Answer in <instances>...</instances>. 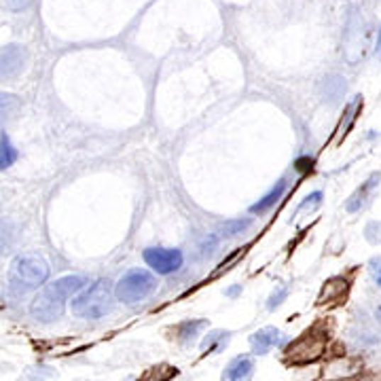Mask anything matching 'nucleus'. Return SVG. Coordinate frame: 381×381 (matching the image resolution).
Masks as SVG:
<instances>
[{
    "instance_id": "2eb2a0df",
    "label": "nucleus",
    "mask_w": 381,
    "mask_h": 381,
    "mask_svg": "<svg viewBox=\"0 0 381 381\" xmlns=\"http://www.w3.org/2000/svg\"><path fill=\"white\" fill-rule=\"evenodd\" d=\"M19 153L13 146V142L9 140L6 133H0V170H9L15 161H17Z\"/></svg>"
},
{
    "instance_id": "9b49d317",
    "label": "nucleus",
    "mask_w": 381,
    "mask_h": 381,
    "mask_svg": "<svg viewBox=\"0 0 381 381\" xmlns=\"http://www.w3.org/2000/svg\"><path fill=\"white\" fill-rule=\"evenodd\" d=\"M284 191H286V180L280 178V180H277V182H275V184H273V187H271V189H269L256 204L250 206V214H258V216H260V214H267V212H269L271 208H275V204L282 199Z\"/></svg>"
},
{
    "instance_id": "dca6fc26",
    "label": "nucleus",
    "mask_w": 381,
    "mask_h": 381,
    "mask_svg": "<svg viewBox=\"0 0 381 381\" xmlns=\"http://www.w3.org/2000/svg\"><path fill=\"white\" fill-rule=\"evenodd\" d=\"M324 81H326V83H324V87H326V96H328L331 100H337V98L343 96V92H346V83H343L339 77L324 79Z\"/></svg>"
},
{
    "instance_id": "a211bd4d",
    "label": "nucleus",
    "mask_w": 381,
    "mask_h": 381,
    "mask_svg": "<svg viewBox=\"0 0 381 381\" xmlns=\"http://www.w3.org/2000/svg\"><path fill=\"white\" fill-rule=\"evenodd\" d=\"M288 297V288L286 286H280L277 290H273V294L269 297V301H267V309L269 311H273L275 307H280L282 303H284V299Z\"/></svg>"
},
{
    "instance_id": "f257e3e1",
    "label": "nucleus",
    "mask_w": 381,
    "mask_h": 381,
    "mask_svg": "<svg viewBox=\"0 0 381 381\" xmlns=\"http://www.w3.org/2000/svg\"><path fill=\"white\" fill-rule=\"evenodd\" d=\"M89 277L87 275H64L47 286H43V290L32 299L30 305V314L36 322L49 324L55 322L57 318L64 316L66 311V301L72 297H77L79 292H83L89 286Z\"/></svg>"
},
{
    "instance_id": "ddd939ff",
    "label": "nucleus",
    "mask_w": 381,
    "mask_h": 381,
    "mask_svg": "<svg viewBox=\"0 0 381 381\" xmlns=\"http://www.w3.org/2000/svg\"><path fill=\"white\" fill-rule=\"evenodd\" d=\"M21 111V100L13 94H0V129L13 121Z\"/></svg>"
},
{
    "instance_id": "4468645a",
    "label": "nucleus",
    "mask_w": 381,
    "mask_h": 381,
    "mask_svg": "<svg viewBox=\"0 0 381 381\" xmlns=\"http://www.w3.org/2000/svg\"><path fill=\"white\" fill-rule=\"evenodd\" d=\"M250 227H253V219H231L219 227V233L223 238H236V236H242L244 231H248Z\"/></svg>"
},
{
    "instance_id": "aec40b11",
    "label": "nucleus",
    "mask_w": 381,
    "mask_h": 381,
    "mask_svg": "<svg viewBox=\"0 0 381 381\" xmlns=\"http://www.w3.org/2000/svg\"><path fill=\"white\" fill-rule=\"evenodd\" d=\"M369 273H371V277H373V282L381 286V256H373L371 260H369Z\"/></svg>"
},
{
    "instance_id": "20e7f679",
    "label": "nucleus",
    "mask_w": 381,
    "mask_h": 381,
    "mask_svg": "<svg viewBox=\"0 0 381 381\" xmlns=\"http://www.w3.org/2000/svg\"><path fill=\"white\" fill-rule=\"evenodd\" d=\"M51 267L40 254H19L11 263V280L21 284L23 288H40L49 280Z\"/></svg>"
},
{
    "instance_id": "0eeeda50",
    "label": "nucleus",
    "mask_w": 381,
    "mask_h": 381,
    "mask_svg": "<svg viewBox=\"0 0 381 381\" xmlns=\"http://www.w3.org/2000/svg\"><path fill=\"white\" fill-rule=\"evenodd\" d=\"M286 343V337L280 328L275 326H265V328H258L256 333L250 335V350H253L254 356H265L269 354L271 350L275 348H282Z\"/></svg>"
},
{
    "instance_id": "f3484780",
    "label": "nucleus",
    "mask_w": 381,
    "mask_h": 381,
    "mask_svg": "<svg viewBox=\"0 0 381 381\" xmlns=\"http://www.w3.org/2000/svg\"><path fill=\"white\" fill-rule=\"evenodd\" d=\"M365 238H367V242H369V244H373V246L381 244V223L380 221H371V223H367V227H365Z\"/></svg>"
},
{
    "instance_id": "39448f33",
    "label": "nucleus",
    "mask_w": 381,
    "mask_h": 381,
    "mask_svg": "<svg viewBox=\"0 0 381 381\" xmlns=\"http://www.w3.org/2000/svg\"><path fill=\"white\" fill-rule=\"evenodd\" d=\"M144 263L148 265V269L157 275H170V273H176L182 263H184V256L178 248H161V246H153V248H146L142 253Z\"/></svg>"
},
{
    "instance_id": "1a4fd4ad",
    "label": "nucleus",
    "mask_w": 381,
    "mask_h": 381,
    "mask_svg": "<svg viewBox=\"0 0 381 381\" xmlns=\"http://www.w3.org/2000/svg\"><path fill=\"white\" fill-rule=\"evenodd\" d=\"M380 180H381V174L380 172H375V174H371L352 195H350V199L346 201V210L348 212H352V214H356V212H360L367 204H369V199H371V195H373V191L380 187Z\"/></svg>"
},
{
    "instance_id": "f8f14e48",
    "label": "nucleus",
    "mask_w": 381,
    "mask_h": 381,
    "mask_svg": "<svg viewBox=\"0 0 381 381\" xmlns=\"http://www.w3.org/2000/svg\"><path fill=\"white\" fill-rule=\"evenodd\" d=\"M229 341H231V333L219 328V331H210L201 339L199 348H201V354H221V352H225Z\"/></svg>"
},
{
    "instance_id": "f03ea898",
    "label": "nucleus",
    "mask_w": 381,
    "mask_h": 381,
    "mask_svg": "<svg viewBox=\"0 0 381 381\" xmlns=\"http://www.w3.org/2000/svg\"><path fill=\"white\" fill-rule=\"evenodd\" d=\"M113 305H115V286L109 277H100L72 299L70 309L77 318L100 320L113 311Z\"/></svg>"
},
{
    "instance_id": "9d476101",
    "label": "nucleus",
    "mask_w": 381,
    "mask_h": 381,
    "mask_svg": "<svg viewBox=\"0 0 381 381\" xmlns=\"http://www.w3.org/2000/svg\"><path fill=\"white\" fill-rule=\"evenodd\" d=\"M208 326H210L208 320H184L174 328V333H176L174 337L182 348H191L199 339L204 328H208Z\"/></svg>"
},
{
    "instance_id": "6ab92c4d",
    "label": "nucleus",
    "mask_w": 381,
    "mask_h": 381,
    "mask_svg": "<svg viewBox=\"0 0 381 381\" xmlns=\"http://www.w3.org/2000/svg\"><path fill=\"white\" fill-rule=\"evenodd\" d=\"M322 191H314L311 195H307L305 197V201H301V206H299V212H303V210H314V208H318L320 204H322Z\"/></svg>"
},
{
    "instance_id": "6e6552de",
    "label": "nucleus",
    "mask_w": 381,
    "mask_h": 381,
    "mask_svg": "<svg viewBox=\"0 0 381 381\" xmlns=\"http://www.w3.org/2000/svg\"><path fill=\"white\" fill-rule=\"evenodd\" d=\"M256 369L253 354H240L231 358L221 375V381H250Z\"/></svg>"
},
{
    "instance_id": "7ed1b4c3",
    "label": "nucleus",
    "mask_w": 381,
    "mask_h": 381,
    "mask_svg": "<svg viewBox=\"0 0 381 381\" xmlns=\"http://www.w3.org/2000/svg\"><path fill=\"white\" fill-rule=\"evenodd\" d=\"M157 286H159V280L153 271L129 269L115 284V299L126 305H136V303L146 301L157 290Z\"/></svg>"
},
{
    "instance_id": "5701e85b",
    "label": "nucleus",
    "mask_w": 381,
    "mask_h": 381,
    "mask_svg": "<svg viewBox=\"0 0 381 381\" xmlns=\"http://www.w3.org/2000/svg\"><path fill=\"white\" fill-rule=\"evenodd\" d=\"M377 51L381 53V30H380V34H377Z\"/></svg>"
},
{
    "instance_id": "b1692460",
    "label": "nucleus",
    "mask_w": 381,
    "mask_h": 381,
    "mask_svg": "<svg viewBox=\"0 0 381 381\" xmlns=\"http://www.w3.org/2000/svg\"><path fill=\"white\" fill-rule=\"evenodd\" d=\"M375 316H377V320L381 322V307H377V311H375Z\"/></svg>"
},
{
    "instance_id": "4be33fe9",
    "label": "nucleus",
    "mask_w": 381,
    "mask_h": 381,
    "mask_svg": "<svg viewBox=\"0 0 381 381\" xmlns=\"http://www.w3.org/2000/svg\"><path fill=\"white\" fill-rule=\"evenodd\" d=\"M240 290H242V286L238 284V286H231L229 290H225V294H227V297H236V294H238Z\"/></svg>"
},
{
    "instance_id": "423d86ee",
    "label": "nucleus",
    "mask_w": 381,
    "mask_h": 381,
    "mask_svg": "<svg viewBox=\"0 0 381 381\" xmlns=\"http://www.w3.org/2000/svg\"><path fill=\"white\" fill-rule=\"evenodd\" d=\"M28 62V51L21 45H6L0 47V83L15 79Z\"/></svg>"
},
{
    "instance_id": "412c9836",
    "label": "nucleus",
    "mask_w": 381,
    "mask_h": 381,
    "mask_svg": "<svg viewBox=\"0 0 381 381\" xmlns=\"http://www.w3.org/2000/svg\"><path fill=\"white\" fill-rule=\"evenodd\" d=\"M32 2H34V0H6V6H9L11 11H23V9H28Z\"/></svg>"
}]
</instances>
